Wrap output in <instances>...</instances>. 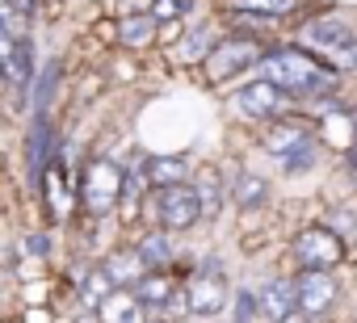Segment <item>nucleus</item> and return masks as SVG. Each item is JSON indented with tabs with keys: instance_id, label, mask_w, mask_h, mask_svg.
Listing matches in <instances>:
<instances>
[{
	"instance_id": "nucleus-1",
	"label": "nucleus",
	"mask_w": 357,
	"mask_h": 323,
	"mask_svg": "<svg viewBox=\"0 0 357 323\" xmlns=\"http://www.w3.org/2000/svg\"><path fill=\"white\" fill-rule=\"evenodd\" d=\"M261 76L273 80L278 88H286L290 97H332V88H336V72H332L328 63H319L307 47H278V51H265Z\"/></svg>"
},
{
	"instance_id": "nucleus-2",
	"label": "nucleus",
	"mask_w": 357,
	"mask_h": 323,
	"mask_svg": "<svg viewBox=\"0 0 357 323\" xmlns=\"http://www.w3.org/2000/svg\"><path fill=\"white\" fill-rule=\"evenodd\" d=\"M303 47L324 55L332 72H349L357 68V34L349 30V22H340L336 13H324V17H311L303 30H298Z\"/></svg>"
},
{
	"instance_id": "nucleus-3",
	"label": "nucleus",
	"mask_w": 357,
	"mask_h": 323,
	"mask_svg": "<svg viewBox=\"0 0 357 323\" xmlns=\"http://www.w3.org/2000/svg\"><path fill=\"white\" fill-rule=\"evenodd\" d=\"M265 59V47L257 42V38H223V42H215L211 47V55H206V80L211 84H223V80H231L236 72H248V68H257Z\"/></svg>"
},
{
	"instance_id": "nucleus-4",
	"label": "nucleus",
	"mask_w": 357,
	"mask_h": 323,
	"mask_svg": "<svg viewBox=\"0 0 357 323\" xmlns=\"http://www.w3.org/2000/svg\"><path fill=\"white\" fill-rule=\"evenodd\" d=\"M227 298H231V290H227V277L215 269V260H211L206 269H198V273L190 277V285H185V310H190L194 319H215V315H223V310H227Z\"/></svg>"
},
{
	"instance_id": "nucleus-5",
	"label": "nucleus",
	"mask_w": 357,
	"mask_h": 323,
	"mask_svg": "<svg viewBox=\"0 0 357 323\" xmlns=\"http://www.w3.org/2000/svg\"><path fill=\"white\" fill-rule=\"evenodd\" d=\"M122 185H126V173L118 164H109V159H97V164H89V173H84L80 198H84V206L93 214H109L122 202Z\"/></svg>"
},
{
	"instance_id": "nucleus-6",
	"label": "nucleus",
	"mask_w": 357,
	"mask_h": 323,
	"mask_svg": "<svg viewBox=\"0 0 357 323\" xmlns=\"http://www.w3.org/2000/svg\"><path fill=\"white\" fill-rule=\"evenodd\" d=\"M340 256H344V244H340V235L336 231H328V227H303L298 235H294V260L303 265V269H336L340 265Z\"/></svg>"
},
{
	"instance_id": "nucleus-7",
	"label": "nucleus",
	"mask_w": 357,
	"mask_h": 323,
	"mask_svg": "<svg viewBox=\"0 0 357 323\" xmlns=\"http://www.w3.org/2000/svg\"><path fill=\"white\" fill-rule=\"evenodd\" d=\"M155 214L164 231H190L202 219V198L190 185H168L155 194Z\"/></svg>"
},
{
	"instance_id": "nucleus-8",
	"label": "nucleus",
	"mask_w": 357,
	"mask_h": 323,
	"mask_svg": "<svg viewBox=\"0 0 357 323\" xmlns=\"http://www.w3.org/2000/svg\"><path fill=\"white\" fill-rule=\"evenodd\" d=\"M286 101H290V93L286 88H278L273 80H252V84H244V88H236V109L244 113V118H252V122H269V118H278L282 109H286Z\"/></svg>"
},
{
	"instance_id": "nucleus-9",
	"label": "nucleus",
	"mask_w": 357,
	"mask_h": 323,
	"mask_svg": "<svg viewBox=\"0 0 357 323\" xmlns=\"http://www.w3.org/2000/svg\"><path fill=\"white\" fill-rule=\"evenodd\" d=\"M294 281H298V310L303 315L319 319L336 306V277L328 269H303Z\"/></svg>"
},
{
	"instance_id": "nucleus-10",
	"label": "nucleus",
	"mask_w": 357,
	"mask_h": 323,
	"mask_svg": "<svg viewBox=\"0 0 357 323\" xmlns=\"http://www.w3.org/2000/svg\"><path fill=\"white\" fill-rule=\"evenodd\" d=\"M294 310H298V281L278 277V281H269V285L261 290V315H265V319L286 323Z\"/></svg>"
},
{
	"instance_id": "nucleus-11",
	"label": "nucleus",
	"mask_w": 357,
	"mask_h": 323,
	"mask_svg": "<svg viewBox=\"0 0 357 323\" xmlns=\"http://www.w3.org/2000/svg\"><path fill=\"white\" fill-rule=\"evenodd\" d=\"M101 323H147V302L135 290H114L101 306H97Z\"/></svg>"
},
{
	"instance_id": "nucleus-12",
	"label": "nucleus",
	"mask_w": 357,
	"mask_h": 323,
	"mask_svg": "<svg viewBox=\"0 0 357 323\" xmlns=\"http://www.w3.org/2000/svg\"><path fill=\"white\" fill-rule=\"evenodd\" d=\"M315 139H311V130L303 122H278L273 130H265V151L278 155V159H286V155H294V151H303Z\"/></svg>"
},
{
	"instance_id": "nucleus-13",
	"label": "nucleus",
	"mask_w": 357,
	"mask_h": 323,
	"mask_svg": "<svg viewBox=\"0 0 357 323\" xmlns=\"http://www.w3.org/2000/svg\"><path fill=\"white\" fill-rule=\"evenodd\" d=\"M5 76L13 84L34 80V42L30 38H9L5 34Z\"/></svg>"
},
{
	"instance_id": "nucleus-14",
	"label": "nucleus",
	"mask_w": 357,
	"mask_h": 323,
	"mask_svg": "<svg viewBox=\"0 0 357 323\" xmlns=\"http://www.w3.org/2000/svg\"><path fill=\"white\" fill-rule=\"evenodd\" d=\"M147 306H168L172 298H176V285H172V277H168V269H147L135 285H130Z\"/></svg>"
},
{
	"instance_id": "nucleus-15",
	"label": "nucleus",
	"mask_w": 357,
	"mask_h": 323,
	"mask_svg": "<svg viewBox=\"0 0 357 323\" xmlns=\"http://www.w3.org/2000/svg\"><path fill=\"white\" fill-rule=\"evenodd\" d=\"M151 38H160V22L151 17V13H126L122 22H118V42L122 47H147Z\"/></svg>"
},
{
	"instance_id": "nucleus-16",
	"label": "nucleus",
	"mask_w": 357,
	"mask_h": 323,
	"mask_svg": "<svg viewBox=\"0 0 357 323\" xmlns=\"http://www.w3.org/2000/svg\"><path fill=\"white\" fill-rule=\"evenodd\" d=\"M227 198H231L240 210H261V206L269 202V181L257 177V173H240L236 185L227 189Z\"/></svg>"
},
{
	"instance_id": "nucleus-17",
	"label": "nucleus",
	"mask_w": 357,
	"mask_h": 323,
	"mask_svg": "<svg viewBox=\"0 0 357 323\" xmlns=\"http://www.w3.org/2000/svg\"><path fill=\"white\" fill-rule=\"evenodd\" d=\"M135 252H139V260L147 265V269H168V260H172V231H147L139 244H135Z\"/></svg>"
},
{
	"instance_id": "nucleus-18",
	"label": "nucleus",
	"mask_w": 357,
	"mask_h": 323,
	"mask_svg": "<svg viewBox=\"0 0 357 323\" xmlns=\"http://www.w3.org/2000/svg\"><path fill=\"white\" fill-rule=\"evenodd\" d=\"M147 181L151 185H160V189H168V185H185V159L181 155H155V159H147Z\"/></svg>"
},
{
	"instance_id": "nucleus-19",
	"label": "nucleus",
	"mask_w": 357,
	"mask_h": 323,
	"mask_svg": "<svg viewBox=\"0 0 357 323\" xmlns=\"http://www.w3.org/2000/svg\"><path fill=\"white\" fill-rule=\"evenodd\" d=\"M319 126H324V139H328L332 147H340V151H349V147L357 143V122H353L340 105H336V109H328Z\"/></svg>"
},
{
	"instance_id": "nucleus-20",
	"label": "nucleus",
	"mask_w": 357,
	"mask_h": 323,
	"mask_svg": "<svg viewBox=\"0 0 357 323\" xmlns=\"http://www.w3.org/2000/svg\"><path fill=\"white\" fill-rule=\"evenodd\" d=\"M47 147H51V126H47V113H38L34 126H30V173H34L38 181H43V173L51 168Z\"/></svg>"
},
{
	"instance_id": "nucleus-21",
	"label": "nucleus",
	"mask_w": 357,
	"mask_h": 323,
	"mask_svg": "<svg viewBox=\"0 0 357 323\" xmlns=\"http://www.w3.org/2000/svg\"><path fill=\"white\" fill-rule=\"evenodd\" d=\"M105 273L114 277V285H118V290H126L130 281H139V277L147 273V265L139 260V252H118V256H109V260H105Z\"/></svg>"
},
{
	"instance_id": "nucleus-22",
	"label": "nucleus",
	"mask_w": 357,
	"mask_h": 323,
	"mask_svg": "<svg viewBox=\"0 0 357 323\" xmlns=\"http://www.w3.org/2000/svg\"><path fill=\"white\" fill-rule=\"evenodd\" d=\"M114 290H118V285H114V277L105 273V265L89 269V273H84V281H80V298H84V306H93V310H97Z\"/></svg>"
},
{
	"instance_id": "nucleus-23",
	"label": "nucleus",
	"mask_w": 357,
	"mask_h": 323,
	"mask_svg": "<svg viewBox=\"0 0 357 323\" xmlns=\"http://www.w3.org/2000/svg\"><path fill=\"white\" fill-rule=\"evenodd\" d=\"M43 189H47V198H51L55 219H68V214H72V194L63 189V168H59V164H51V168L43 173Z\"/></svg>"
},
{
	"instance_id": "nucleus-24",
	"label": "nucleus",
	"mask_w": 357,
	"mask_h": 323,
	"mask_svg": "<svg viewBox=\"0 0 357 323\" xmlns=\"http://www.w3.org/2000/svg\"><path fill=\"white\" fill-rule=\"evenodd\" d=\"M298 0H231V9L244 17H286Z\"/></svg>"
},
{
	"instance_id": "nucleus-25",
	"label": "nucleus",
	"mask_w": 357,
	"mask_h": 323,
	"mask_svg": "<svg viewBox=\"0 0 357 323\" xmlns=\"http://www.w3.org/2000/svg\"><path fill=\"white\" fill-rule=\"evenodd\" d=\"M198 198H202V214H215V210H219L223 189H219V173H215V168L202 173V181H198Z\"/></svg>"
},
{
	"instance_id": "nucleus-26",
	"label": "nucleus",
	"mask_w": 357,
	"mask_h": 323,
	"mask_svg": "<svg viewBox=\"0 0 357 323\" xmlns=\"http://www.w3.org/2000/svg\"><path fill=\"white\" fill-rule=\"evenodd\" d=\"M55 80H59V63H47V68H43V76H38V84H34V105H38V113H43V105L51 101Z\"/></svg>"
},
{
	"instance_id": "nucleus-27",
	"label": "nucleus",
	"mask_w": 357,
	"mask_h": 323,
	"mask_svg": "<svg viewBox=\"0 0 357 323\" xmlns=\"http://www.w3.org/2000/svg\"><path fill=\"white\" fill-rule=\"evenodd\" d=\"M185 9H190V0H155V5H151V17H155L160 26H168V22L181 17Z\"/></svg>"
},
{
	"instance_id": "nucleus-28",
	"label": "nucleus",
	"mask_w": 357,
	"mask_h": 323,
	"mask_svg": "<svg viewBox=\"0 0 357 323\" xmlns=\"http://www.w3.org/2000/svg\"><path fill=\"white\" fill-rule=\"evenodd\" d=\"M252 315H261V298L252 290H240L236 294V323H252Z\"/></svg>"
},
{
	"instance_id": "nucleus-29",
	"label": "nucleus",
	"mask_w": 357,
	"mask_h": 323,
	"mask_svg": "<svg viewBox=\"0 0 357 323\" xmlns=\"http://www.w3.org/2000/svg\"><path fill=\"white\" fill-rule=\"evenodd\" d=\"M311 164H315V143H311V147H303V151H294V155H286V159H282V168H286V173H307V168H311Z\"/></svg>"
},
{
	"instance_id": "nucleus-30",
	"label": "nucleus",
	"mask_w": 357,
	"mask_h": 323,
	"mask_svg": "<svg viewBox=\"0 0 357 323\" xmlns=\"http://www.w3.org/2000/svg\"><path fill=\"white\" fill-rule=\"evenodd\" d=\"M26 252H38V256H47V239H43V235H26Z\"/></svg>"
},
{
	"instance_id": "nucleus-31",
	"label": "nucleus",
	"mask_w": 357,
	"mask_h": 323,
	"mask_svg": "<svg viewBox=\"0 0 357 323\" xmlns=\"http://www.w3.org/2000/svg\"><path fill=\"white\" fill-rule=\"evenodd\" d=\"M26 323H51V315H47V310H30Z\"/></svg>"
},
{
	"instance_id": "nucleus-32",
	"label": "nucleus",
	"mask_w": 357,
	"mask_h": 323,
	"mask_svg": "<svg viewBox=\"0 0 357 323\" xmlns=\"http://www.w3.org/2000/svg\"><path fill=\"white\" fill-rule=\"evenodd\" d=\"M286 323H315V319H311V315H303V310H294V315H290Z\"/></svg>"
},
{
	"instance_id": "nucleus-33",
	"label": "nucleus",
	"mask_w": 357,
	"mask_h": 323,
	"mask_svg": "<svg viewBox=\"0 0 357 323\" xmlns=\"http://www.w3.org/2000/svg\"><path fill=\"white\" fill-rule=\"evenodd\" d=\"M17 9H26V13H34V0H13Z\"/></svg>"
}]
</instances>
